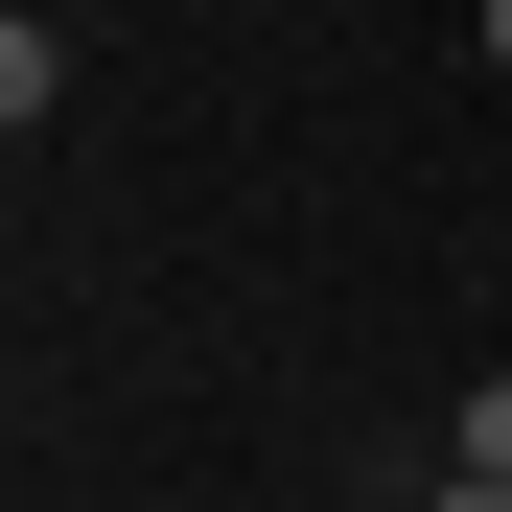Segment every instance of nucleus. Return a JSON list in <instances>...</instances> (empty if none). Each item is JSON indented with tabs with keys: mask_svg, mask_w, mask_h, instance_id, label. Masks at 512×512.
I'll return each mask as SVG.
<instances>
[{
	"mask_svg": "<svg viewBox=\"0 0 512 512\" xmlns=\"http://www.w3.org/2000/svg\"><path fill=\"white\" fill-rule=\"evenodd\" d=\"M443 466H512V373H466V396H443Z\"/></svg>",
	"mask_w": 512,
	"mask_h": 512,
	"instance_id": "nucleus-1",
	"label": "nucleus"
},
{
	"mask_svg": "<svg viewBox=\"0 0 512 512\" xmlns=\"http://www.w3.org/2000/svg\"><path fill=\"white\" fill-rule=\"evenodd\" d=\"M419 512H512V466H443V489H419Z\"/></svg>",
	"mask_w": 512,
	"mask_h": 512,
	"instance_id": "nucleus-2",
	"label": "nucleus"
},
{
	"mask_svg": "<svg viewBox=\"0 0 512 512\" xmlns=\"http://www.w3.org/2000/svg\"><path fill=\"white\" fill-rule=\"evenodd\" d=\"M489 70H512V0H489Z\"/></svg>",
	"mask_w": 512,
	"mask_h": 512,
	"instance_id": "nucleus-3",
	"label": "nucleus"
}]
</instances>
